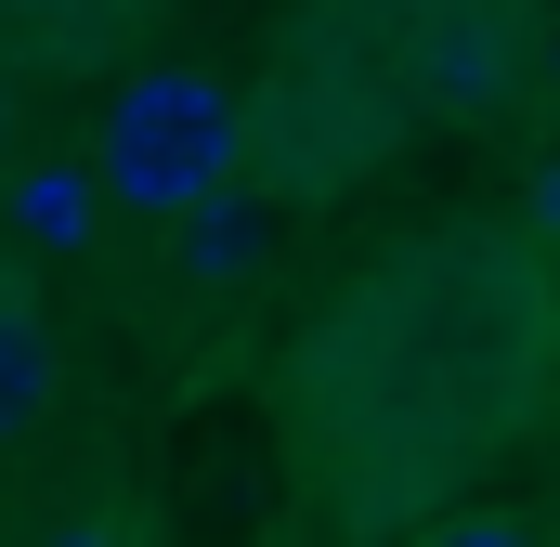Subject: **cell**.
<instances>
[{"label":"cell","instance_id":"6da1fadb","mask_svg":"<svg viewBox=\"0 0 560 547\" xmlns=\"http://www.w3.org/2000/svg\"><path fill=\"white\" fill-rule=\"evenodd\" d=\"M560 405V261L535 222L392 235L275 365L287 469L339 535H430Z\"/></svg>","mask_w":560,"mask_h":547},{"label":"cell","instance_id":"7a4b0ae2","mask_svg":"<svg viewBox=\"0 0 560 547\" xmlns=\"http://www.w3.org/2000/svg\"><path fill=\"white\" fill-rule=\"evenodd\" d=\"M92 170H105V209L170 222V209H196L209 183H235V170H248V92H235V79H209V66H143V79L105 92Z\"/></svg>","mask_w":560,"mask_h":547},{"label":"cell","instance_id":"3957f363","mask_svg":"<svg viewBox=\"0 0 560 547\" xmlns=\"http://www.w3.org/2000/svg\"><path fill=\"white\" fill-rule=\"evenodd\" d=\"M170 235H183V248H170L183 274L235 287V274H261V248H275V196H261V183L235 170V183H209L196 209H170Z\"/></svg>","mask_w":560,"mask_h":547},{"label":"cell","instance_id":"277c9868","mask_svg":"<svg viewBox=\"0 0 560 547\" xmlns=\"http://www.w3.org/2000/svg\"><path fill=\"white\" fill-rule=\"evenodd\" d=\"M0 209H13V248H52V261H66V248H92V222H105V170H92V156H26Z\"/></svg>","mask_w":560,"mask_h":547},{"label":"cell","instance_id":"5b68a950","mask_svg":"<svg viewBox=\"0 0 560 547\" xmlns=\"http://www.w3.org/2000/svg\"><path fill=\"white\" fill-rule=\"evenodd\" d=\"M52 352H66V339H52V313L26 300V274L0 261V443L52 405Z\"/></svg>","mask_w":560,"mask_h":547},{"label":"cell","instance_id":"8992f818","mask_svg":"<svg viewBox=\"0 0 560 547\" xmlns=\"http://www.w3.org/2000/svg\"><path fill=\"white\" fill-rule=\"evenodd\" d=\"M535 209H548V222H560V156H548V183H535Z\"/></svg>","mask_w":560,"mask_h":547},{"label":"cell","instance_id":"52a82bcc","mask_svg":"<svg viewBox=\"0 0 560 547\" xmlns=\"http://www.w3.org/2000/svg\"><path fill=\"white\" fill-rule=\"evenodd\" d=\"M535 66H548V92H560V39H548V53H535Z\"/></svg>","mask_w":560,"mask_h":547}]
</instances>
